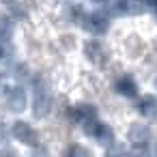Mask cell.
Wrapping results in <instances>:
<instances>
[{
	"mask_svg": "<svg viewBox=\"0 0 157 157\" xmlns=\"http://www.w3.org/2000/svg\"><path fill=\"white\" fill-rule=\"evenodd\" d=\"M52 112V97L48 93L45 80H37L35 84V99H33V114L37 118H45Z\"/></svg>",
	"mask_w": 157,
	"mask_h": 157,
	"instance_id": "6da1fadb",
	"label": "cell"
},
{
	"mask_svg": "<svg viewBox=\"0 0 157 157\" xmlns=\"http://www.w3.org/2000/svg\"><path fill=\"white\" fill-rule=\"evenodd\" d=\"M82 26H84L88 33H93V35H103V33L108 30L110 22H108V15H103L101 11H97V13L84 15V17H82Z\"/></svg>",
	"mask_w": 157,
	"mask_h": 157,
	"instance_id": "7a4b0ae2",
	"label": "cell"
},
{
	"mask_svg": "<svg viewBox=\"0 0 157 157\" xmlns=\"http://www.w3.org/2000/svg\"><path fill=\"white\" fill-rule=\"evenodd\" d=\"M11 133H13L20 142H24V144H28V146H37V142H39V133H37L28 123H24V121L13 123Z\"/></svg>",
	"mask_w": 157,
	"mask_h": 157,
	"instance_id": "3957f363",
	"label": "cell"
},
{
	"mask_svg": "<svg viewBox=\"0 0 157 157\" xmlns=\"http://www.w3.org/2000/svg\"><path fill=\"white\" fill-rule=\"evenodd\" d=\"M7 105H9V110H13V112L26 110V93H24L20 86L7 88Z\"/></svg>",
	"mask_w": 157,
	"mask_h": 157,
	"instance_id": "277c9868",
	"label": "cell"
},
{
	"mask_svg": "<svg viewBox=\"0 0 157 157\" xmlns=\"http://www.w3.org/2000/svg\"><path fill=\"white\" fill-rule=\"evenodd\" d=\"M84 54H86V58H88L90 63H95V65L105 63V50H103V45H101L99 41H86V43H84Z\"/></svg>",
	"mask_w": 157,
	"mask_h": 157,
	"instance_id": "5b68a950",
	"label": "cell"
},
{
	"mask_svg": "<svg viewBox=\"0 0 157 157\" xmlns=\"http://www.w3.org/2000/svg\"><path fill=\"white\" fill-rule=\"evenodd\" d=\"M127 138L133 144H146L148 138H151V129L146 125H142V123H133L129 127V131H127Z\"/></svg>",
	"mask_w": 157,
	"mask_h": 157,
	"instance_id": "8992f818",
	"label": "cell"
},
{
	"mask_svg": "<svg viewBox=\"0 0 157 157\" xmlns=\"http://www.w3.org/2000/svg\"><path fill=\"white\" fill-rule=\"evenodd\" d=\"M71 118L82 125V123H86V121L97 118V110H95L93 105H88V103H80V105H75V108L71 110Z\"/></svg>",
	"mask_w": 157,
	"mask_h": 157,
	"instance_id": "52a82bcc",
	"label": "cell"
},
{
	"mask_svg": "<svg viewBox=\"0 0 157 157\" xmlns=\"http://www.w3.org/2000/svg\"><path fill=\"white\" fill-rule=\"evenodd\" d=\"M116 90H118L123 97H136V95H138L136 82H133L131 78H127V75H123V78L116 80Z\"/></svg>",
	"mask_w": 157,
	"mask_h": 157,
	"instance_id": "ba28073f",
	"label": "cell"
},
{
	"mask_svg": "<svg viewBox=\"0 0 157 157\" xmlns=\"http://www.w3.org/2000/svg\"><path fill=\"white\" fill-rule=\"evenodd\" d=\"M138 110H140V114H144V116H155V114H157V99H155L153 95L142 97L140 103H138Z\"/></svg>",
	"mask_w": 157,
	"mask_h": 157,
	"instance_id": "9c48e42d",
	"label": "cell"
},
{
	"mask_svg": "<svg viewBox=\"0 0 157 157\" xmlns=\"http://www.w3.org/2000/svg\"><path fill=\"white\" fill-rule=\"evenodd\" d=\"M13 37V22L9 17H0V43H9Z\"/></svg>",
	"mask_w": 157,
	"mask_h": 157,
	"instance_id": "30bf717a",
	"label": "cell"
},
{
	"mask_svg": "<svg viewBox=\"0 0 157 157\" xmlns=\"http://www.w3.org/2000/svg\"><path fill=\"white\" fill-rule=\"evenodd\" d=\"M101 144H105V146H110L112 142H114V136H112V129L108 127V125H103L101 123V127H99V131H97V136H95Z\"/></svg>",
	"mask_w": 157,
	"mask_h": 157,
	"instance_id": "8fae6325",
	"label": "cell"
},
{
	"mask_svg": "<svg viewBox=\"0 0 157 157\" xmlns=\"http://www.w3.org/2000/svg\"><path fill=\"white\" fill-rule=\"evenodd\" d=\"M65 157H93V151H90V148H86V146L73 144V146L65 153Z\"/></svg>",
	"mask_w": 157,
	"mask_h": 157,
	"instance_id": "7c38bea8",
	"label": "cell"
},
{
	"mask_svg": "<svg viewBox=\"0 0 157 157\" xmlns=\"http://www.w3.org/2000/svg\"><path fill=\"white\" fill-rule=\"evenodd\" d=\"M110 13H112V15H123V13H129V2H127V0H114L112 7H110Z\"/></svg>",
	"mask_w": 157,
	"mask_h": 157,
	"instance_id": "4fadbf2b",
	"label": "cell"
},
{
	"mask_svg": "<svg viewBox=\"0 0 157 157\" xmlns=\"http://www.w3.org/2000/svg\"><path fill=\"white\" fill-rule=\"evenodd\" d=\"M127 48H129V52H131V54H138V52L142 50V43H140V39H138V37H129Z\"/></svg>",
	"mask_w": 157,
	"mask_h": 157,
	"instance_id": "5bb4252c",
	"label": "cell"
},
{
	"mask_svg": "<svg viewBox=\"0 0 157 157\" xmlns=\"http://www.w3.org/2000/svg\"><path fill=\"white\" fill-rule=\"evenodd\" d=\"M131 157H151V153L144 144H136V148L131 151Z\"/></svg>",
	"mask_w": 157,
	"mask_h": 157,
	"instance_id": "9a60e30c",
	"label": "cell"
},
{
	"mask_svg": "<svg viewBox=\"0 0 157 157\" xmlns=\"http://www.w3.org/2000/svg\"><path fill=\"white\" fill-rule=\"evenodd\" d=\"M15 78H20V80H30V73H28L26 65H17V67H15Z\"/></svg>",
	"mask_w": 157,
	"mask_h": 157,
	"instance_id": "2e32d148",
	"label": "cell"
},
{
	"mask_svg": "<svg viewBox=\"0 0 157 157\" xmlns=\"http://www.w3.org/2000/svg\"><path fill=\"white\" fill-rule=\"evenodd\" d=\"M60 43H63L67 50H71V48L75 45V39H73L71 35H63V37H60Z\"/></svg>",
	"mask_w": 157,
	"mask_h": 157,
	"instance_id": "e0dca14e",
	"label": "cell"
},
{
	"mask_svg": "<svg viewBox=\"0 0 157 157\" xmlns=\"http://www.w3.org/2000/svg\"><path fill=\"white\" fill-rule=\"evenodd\" d=\"M7 138H9V129H7V125L0 123V142H7Z\"/></svg>",
	"mask_w": 157,
	"mask_h": 157,
	"instance_id": "ac0fdd59",
	"label": "cell"
},
{
	"mask_svg": "<svg viewBox=\"0 0 157 157\" xmlns=\"http://www.w3.org/2000/svg\"><path fill=\"white\" fill-rule=\"evenodd\" d=\"M0 157H20L13 148H2V151H0Z\"/></svg>",
	"mask_w": 157,
	"mask_h": 157,
	"instance_id": "d6986e66",
	"label": "cell"
},
{
	"mask_svg": "<svg viewBox=\"0 0 157 157\" xmlns=\"http://www.w3.org/2000/svg\"><path fill=\"white\" fill-rule=\"evenodd\" d=\"M144 5H151V7H157V0H142Z\"/></svg>",
	"mask_w": 157,
	"mask_h": 157,
	"instance_id": "ffe728a7",
	"label": "cell"
},
{
	"mask_svg": "<svg viewBox=\"0 0 157 157\" xmlns=\"http://www.w3.org/2000/svg\"><path fill=\"white\" fill-rule=\"evenodd\" d=\"M0 58H5V43H0Z\"/></svg>",
	"mask_w": 157,
	"mask_h": 157,
	"instance_id": "44dd1931",
	"label": "cell"
},
{
	"mask_svg": "<svg viewBox=\"0 0 157 157\" xmlns=\"http://www.w3.org/2000/svg\"><path fill=\"white\" fill-rule=\"evenodd\" d=\"M95 2H103V0H95Z\"/></svg>",
	"mask_w": 157,
	"mask_h": 157,
	"instance_id": "7402d4cb",
	"label": "cell"
},
{
	"mask_svg": "<svg viewBox=\"0 0 157 157\" xmlns=\"http://www.w3.org/2000/svg\"><path fill=\"white\" fill-rule=\"evenodd\" d=\"M155 88H157V80H155Z\"/></svg>",
	"mask_w": 157,
	"mask_h": 157,
	"instance_id": "603a6c76",
	"label": "cell"
}]
</instances>
